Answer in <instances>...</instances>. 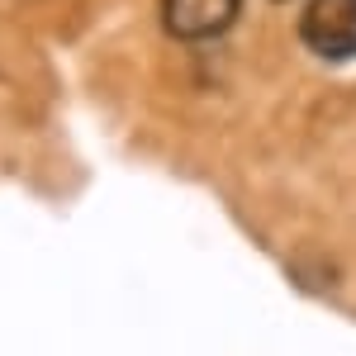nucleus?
Instances as JSON below:
<instances>
[{
	"instance_id": "obj_2",
	"label": "nucleus",
	"mask_w": 356,
	"mask_h": 356,
	"mask_svg": "<svg viewBox=\"0 0 356 356\" xmlns=\"http://www.w3.org/2000/svg\"><path fill=\"white\" fill-rule=\"evenodd\" d=\"M243 15V0H162V29L181 43H209Z\"/></svg>"
},
{
	"instance_id": "obj_1",
	"label": "nucleus",
	"mask_w": 356,
	"mask_h": 356,
	"mask_svg": "<svg viewBox=\"0 0 356 356\" xmlns=\"http://www.w3.org/2000/svg\"><path fill=\"white\" fill-rule=\"evenodd\" d=\"M304 48L323 62H352L356 57V0H309L300 15Z\"/></svg>"
}]
</instances>
